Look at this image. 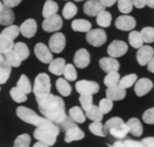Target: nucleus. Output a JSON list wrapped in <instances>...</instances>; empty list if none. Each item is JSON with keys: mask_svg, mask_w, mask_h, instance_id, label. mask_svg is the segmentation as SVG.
Masks as SVG:
<instances>
[{"mask_svg": "<svg viewBox=\"0 0 154 147\" xmlns=\"http://www.w3.org/2000/svg\"><path fill=\"white\" fill-rule=\"evenodd\" d=\"M12 65L5 58L4 55L1 54V59H0V81H1V85H4L9 79L11 72H12Z\"/></svg>", "mask_w": 154, "mask_h": 147, "instance_id": "nucleus-22", "label": "nucleus"}, {"mask_svg": "<svg viewBox=\"0 0 154 147\" xmlns=\"http://www.w3.org/2000/svg\"><path fill=\"white\" fill-rule=\"evenodd\" d=\"M117 6H118V10L122 13L128 14L132 12L134 5L132 0H118Z\"/></svg>", "mask_w": 154, "mask_h": 147, "instance_id": "nucleus-41", "label": "nucleus"}, {"mask_svg": "<svg viewBox=\"0 0 154 147\" xmlns=\"http://www.w3.org/2000/svg\"><path fill=\"white\" fill-rule=\"evenodd\" d=\"M79 101L84 110H89L93 107V96L92 94H80Z\"/></svg>", "mask_w": 154, "mask_h": 147, "instance_id": "nucleus-46", "label": "nucleus"}, {"mask_svg": "<svg viewBox=\"0 0 154 147\" xmlns=\"http://www.w3.org/2000/svg\"><path fill=\"white\" fill-rule=\"evenodd\" d=\"M143 121L147 124H154V108L147 109L143 114Z\"/></svg>", "mask_w": 154, "mask_h": 147, "instance_id": "nucleus-48", "label": "nucleus"}, {"mask_svg": "<svg viewBox=\"0 0 154 147\" xmlns=\"http://www.w3.org/2000/svg\"><path fill=\"white\" fill-rule=\"evenodd\" d=\"M20 28L18 26L10 25V26H8L7 27H5V28L2 31L0 36L6 37V38H8V39L14 40V39H16V38L18 37V35H20Z\"/></svg>", "mask_w": 154, "mask_h": 147, "instance_id": "nucleus-33", "label": "nucleus"}, {"mask_svg": "<svg viewBox=\"0 0 154 147\" xmlns=\"http://www.w3.org/2000/svg\"><path fill=\"white\" fill-rule=\"evenodd\" d=\"M59 132V128L57 126L53 128L37 127V129L34 131V136L35 139L45 144L47 146H52L55 145Z\"/></svg>", "mask_w": 154, "mask_h": 147, "instance_id": "nucleus-4", "label": "nucleus"}, {"mask_svg": "<svg viewBox=\"0 0 154 147\" xmlns=\"http://www.w3.org/2000/svg\"><path fill=\"white\" fill-rule=\"evenodd\" d=\"M14 42L13 40L8 39L6 37L0 36V51L1 54H5L10 50H12L14 48Z\"/></svg>", "mask_w": 154, "mask_h": 147, "instance_id": "nucleus-39", "label": "nucleus"}, {"mask_svg": "<svg viewBox=\"0 0 154 147\" xmlns=\"http://www.w3.org/2000/svg\"><path fill=\"white\" fill-rule=\"evenodd\" d=\"M100 66L102 71L109 73L112 72H118L120 63L115 57H103L100 60Z\"/></svg>", "mask_w": 154, "mask_h": 147, "instance_id": "nucleus-19", "label": "nucleus"}, {"mask_svg": "<svg viewBox=\"0 0 154 147\" xmlns=\"http://www.w3.org/2000/svg\"><path fill=\"white\" fill-rule=\"evenodd\" d=\"M128 51V45L125 41L116 40L113 41L108 48H107V54L115 58L121 57L123 55H125Z\"/></svg>", "mask_w": 154, "mask_h": 147, "instance_id": "nucleus-9", "label": "nucleus"}, {"mask_svg": "<svg viewBox=\"0 0 154 147\" xmlns=\"http://www.w3.org/2000/svg\"><path fill=\"white\" fill-rule=\"evenodd\" d=\"M10 95L12 100L17 103H23L27 100L26 93H24L23 91L21 89H20L18 86L12 87L10 91Z\"/></svg>", "mask_w": 154, "mask_h": 147, "instance_id": "nucleus-35", "label": "nucleus"}, {"mask_svg": "<svg viewBox=\"0 0 154 147\" xmlns=\"http://www.w3.org/2000/svg\"><path fill=\"white\" fill-rule=\"evenodd\" d=\"M145 4L150 8H154V0H145Z\"/></svg>", "mask_w": 154, "mask_h": 147, "instance_id": "nucleus-55", "label": "nucleus"}, {"mask_svg": "<svg viewBox=\"0 0 154 147\" xmlns=\"http://www.w3.org/2000/svg\"><path fill=\"white\" fill-rule=\"evenodd\" d=\"M143 40L145 43H152L154 42V27L146 26L141 30Z\"/></svg>", "mask_w": 154, "mask_h": 147, "instance_id": "nucleus-44", "label": "nucleus"}, {"mask_svg": "<svg viewBox=\"0 0 154 147\" xmlns=\"http://www.w3.org/2000/svg\"><path fill=\"white\" fill-rule=\"evenodd\" d=\"M13 50L17 54V56L20 58L21 61L26 60L29 57V54H30L29 49L26 46V44H25L24 42H21V41H19V42L15 43Z\"/></svg>", "mask_w": 154, "mask_h": 147, "instance_id": "nucleus-28", "label": "nucleus"}, {"mask_svg": "<svg viewBox=\"0 0 154 147\" xmlns=\"http://www.w3.org/2000/svg\"><path fill=\"white\" fill-rule=\"evenodd\" d=\"M16 114L18 117L22 120L23 122L29 124H32L36 127H47V128H53L57 125L53 122L49 121L48 118L41 117L36 114L35 111L29 109L23 106H20L16 109Z\"/></svg>", "mask_w": 154, "mask_h": 147, "instance_id": "nucleus-2", "label": "nucleus"}, {"mask_svg": "<svg viewBox=\"0 0 154 147\" xmlns=\"http://www.w3.org/2000/svg\"><path fill=\"white\" fill-rule=\"evenodd\" d=\"M103 113L100 109L99 107L93 105V107L85 112V115L88 119L94 122H101L103 119Z\"/></svg>", "mask_w": 154, "mask_h": 147, "instance_id": "nucleus-32", "label": "nucleus"}, {"mask_svg": "<svg viewBox=\"0 0 154 147\" xmlns=\"http://www.w3.org/2000/svg\"><path fill=\"white\" fill-rule=\"evenodd\" d=\"M153 57L154 49L152 47L149 45L142 46L140 49H138L137 53V60L141 66L147 65L148 63L152 60Z\"/></svg>", "mask_w": 154, "mask_h": 147, "instance_id": "nucleus-15", "label": "nucleus"}, {"mask_svg": "<svg viewBox=\"0 0 154 147\" xmlns=\"http://www.w3.org/2000/svg\"><path fill=\"white\" fill-rule=\"evenodd\" d=\"M2 55H4V57L6 59V61L8 62L12 67H19V66H20L21 62L22 61L17 56V54L14 52L13 49L8 51V52H6V53H5V54H2Z\"/></svg>", "mask_w": 154, "mask_h": 147, "instance_id": "nucleus-38", "label": "nucleus"}, {"mask_svg": "<svg viewBox=\"0 0 154 147\" xmlns=\"http://www.w3.org/2000/svg\"><path fill=\"white\" fill-rule=\"evenodd\" d=\"M20 33L26 38H32L35 36L37 31V23L34 19H27L20 26Z\"/></svg>", "mask_w": 154, "mask_h": 147, "instance_id": "nucleus-18", "label": "nucleus"}, {"mask_svg": "<svg viewBox=\"0 0 154 147\" xmlns=\"http://www.w3.org/2000/svg\"><path fill=\"white\" fill-rule=\"evenodd\" d=\"M77 12H78V7L76 6V5H74V3L72 2H68L64 5L62 14L65 20H71L76 16Z\"/></svg>", "mask_w": 154, "mask_h": 147, "instance_id": "nucleus-34", "label": "nucleus"}, {"mask_svg": "<svg viewBox=\"0 0 154 147\" xmlns=\"http://www.w3.org/2000/svg\"><path fill=\"white\" fill-rule=\"evenodd\" d=\"M87 42L94 47H101L107 41L106 32L101 28H96L90 30L86 34Z\"/></svg>", "mask_w": 154, "mask_h": 147, "instance_id": "nucleus-7", "label": "nucleus"}, {"mask_svg": "<svg viewBox=\"0 0 154 147\" xmlns=\"http://www.w3.org/2000/svg\"><path fill=\"white\" fill-rule=\"evenodd\" d=\"M17 86H18L20 89H21L24 93H26V94L30 93L32 92V90H33L32 86H31V83H30L28 78H27L26 75H24V74L21 75V77L20 78V79L18 80V82H17Z\"/></svg>", "mask_w": 154, "mask_h": 147, "instance_id": "nucleus-37", "label": "nucleus"}, {"mask_svg": "<svg viewBox=\"0 0 154 147\" xmlns=\"http://www.w3.org/2000/svg\"><path fill=\"white\" fill-rule=\"evenodd\" d=\"M127 125L130 130V133L135 136H142L143 129L142 123L137 118H131L128 122Z\"/></svg>", "mask_w": 154, "mask_h": 147, "instance_id": "nucleus-25", "label": "nucleus"}, {"mask_svg": "<svg viewBox=\"0 0 154 147\" xmlns=\"http://www.w3.org/2000/svg\"><path fill=\"white\" fill-rule=\"evenodd\" d=\"M58 5L53 1V0H47L43 5V9H42V16L46 19L48 17H51L55 14H57V12H58Z\"/></svg>", "mask_w": 154, "mask_h": 147, "instance_id": "nucleus-26", "label": "nucleus"}, {"mask_svg": "<svg viewBox=\"0 0 154 147\" xmlns=\"http://www.w3.org/2000/svg\"><path fill=\"white\" fill-rule=\"evenodd\" d=\"M141 142H142L143 146L154 147V137H152V136L145 137V138L143 139Z\"/></svg>", "mask_w": 154, "mask_h": 147, "instance_id": "nucleus-51", "label": "nucleus"}, {"mask_svg": "<svg viewBox=\"0 0 154 147\" xmlns=\"http://www.w3.org/2000/svg\"><path fill=\"white\" fill-rule=\"evenodd\" d=\"M132 2H133L134 6L137 7V9H142L146 5L145 0H132Z\"/></svg>", "mask_w": 154, "mask_h": 147, "instance_id": "nucleus-52", "label": "nucleus"}, {"mask_svg": "<svg viewBox=\"0 0 154 147\" xmlns=\"http://www.w3.org/2000/svg\"><path fill=\"white\" fill-rule=\"evenodd\" d=\"M76 91L79 94H95L99 92L100 86L97 82L89 80H79L75 85Z\"/></svg>", "mask_w": 154, "mask_h": 147, "instance_id": "nucleus-8", "label": "nucleus"}, {"mask_svg": "<svg viewBox=\"0 0 154 147\" xmlns=\"http://www.w3.org/2000/svg\"><path fill=\"white\" fill-rule=\"evenodd\" d=\"M61 125L63 129L65 130L64 141L66 143H71L73 141H79L85 137V133L76 124V122H74L71 117L67 116V118Z\"/></svg>", "mask_w": 154, "mask_h": 147, "instance_id": "nucleus-5", "label": "nucleus"}, {"mask_svg": "<svg viewBox=\"0 0 154 147\" xmlns=\"http://www.w3.org/2000/svg\"><path fill=\"white\" fill-rule=\"evenodd\" d=\"M112 15L107 11H102L100 14H98L96 19V23L100 27H108L111 25Z\"/></svg>", "mask_w": 154, "mask_h": 147, "instance_id": "nucleus-31", "label": "nucleus"}, {"mask_svg": "<svg viewBox=\"0 0 154 147\" xmlns=\"http://www.w3.org/2000/svg\"><path fill=\"white\" fill-rule=\"evenodd\" d=\"M129 42L134 49H140L143 46V40L141 33L137 31H131L129 35Z\"/></svg>", "mask_w": 154, "mask_h": 147, "instance_id": "nucleus-29", "label": "nucleus"}, {"mask_svg": "<svg viewBox=\"0 0 154 147\" xmlns=\"http://www.w3.org/2000/svg\"><path fill=\"white\" fill-rule=\"evenodd\" d=\"M49 49L44 43L39 42L35 47V54L36 57L43 63H50L53 61V55Z\"/></svg>", "mask_w": 154, "mask_h": 147, "instance_id": "nucleus-13", "label": "nucleus"}, {"mask_svg": "<svg viewBox=\"0 0 154 147\" xmlns=\"http://www.w3.org/2000/svg\"><path fill=\"white\" fill-rule=\"evenodd\" d=\"M74 1H76V2H81V1H84V0H74Z\"/></svg>", "mask_w": 154, "mask_h": 147, "instance_id": "nucleus-57", "label": "nucleus"}, {"mask_svg": "<svg viewBox=\"0 0 154 147\" xmlns=\"http://www.w3.org/2000/svg\"><path fill=\"white\" fill-rule=\"evenodd\" d=\"M143 146L142 142L135 141L131 139H126L123 140V147H141Z\"/></svg>", "mask_w": 154, "mask_h": 147, "instance_id": "nucleus-49", "label": "nucleus"}, {"mask_svg": "<svg viewBox=\"0 0 154 147\" xmlns=\"http://www.w3.org/2000/svg\"><path fill=\"white\" fill-rule=\"evenodd\" d=\"M40 112L44 117L56 124H62L67 118L63 100L52 93L36 99Z\"/></svg>", "mask_w": 154, "mask_h": 147, "instance_id": "nucleus-1", "label": "nucleus"}, {"mask_svg": "<svg viewBox=\"0 0 154 147\" xmlns=\"http://www.w3.org/2000/svg\"><path fill=\"white\" fill-rule=\"evenodd\" d=\"M31 143V138L28 134H22L20 135L14 141L13 146L14 147H28Z\"/></svg>", "mask_w": 154, "mask_h": 147, "instance_id": "nucleus-45", "label": "nucleus"}, {"mask_svg": "<svg viewBox=\"0 0 154 147\" xmlns=\"http://www.w3.org/2000/svg\"><path fill=\"white\" fill-rule=\"evenodd\" d=\"M90 59V54L87 51V49H80L75 53L73 61L76 67L79 69H85L89 65Z\"/></svg>", "mask_w": 154, "mask_h": 147, "instance_id": "nucleus-17", "label": "nucleus"}, {"mask_svg": "<svg viewBox=\"0 0 154 147\" xmlns=\"http://www.w3.org/2000/svg\"><path fill=\"white\" fill-rule=\"evenodd\" d=\"M104 130L106 135H109L116 139H123L130 132L127 123L120 117H112L105 123Z\"/></svg>", "mask_w": 154, "mask_h": 147, "instance_id": "nucleus-3", "label": "nucleus"}, {"mask_svg": "<svg viewBox=\"0 0 154 147\" xmlns=\"http://www.w3.org/2000/svg\"><path fill=\"white\" fill-rule=\"evenodd\" d=\"M106 94H107V98L112 100L113 101L122 100L126 96V89L122 87L118 84L115 86L107 87Z\"/></svg>", "mask_w": 154, "mask_h": 147, "instance_id": "nucleus-20", "label": "nucleus"}, {"mask_svg": "<svg viewBox=\"0 0 154 147\" xmlns=\"http://www.w3.org/2000/svg\"><path fill=\"white\" fill-rule=\"evenodd\" d=\"M65 65H66L65 60L63 58L58 57V58L53 59V61L49 63L48 71L54 75L61 76V75H63Z\"/></svg>", "mask_w": 154, "mask_h": 147, "instance_id": "nucleus-23", "label": "nucleus"}, {"mask_svg": "<svg viewBox=\"0 0 154 147\" xmlns=\"http://www.w3.org/2000/svg\"><path fill=\"white\" fill-rule=\"evenodd\" d=\"M120 82V74L118 72H112L106 75L104 78V84L107 87L115 86L118 85Z\"/></svg>", "mask_w": 154, "mask_h": 147, "instance_id": "nucleus-36", "label": "nucleus"}, {"mask_svg": "<svg viewBox=\"0 0 154 147\" xmlns=\"http://www.w3.org/2000/svg\"><path fill=\"white\" fill-rule=\"evenodd\" d=\"M34 146H35V147H46L47 145H46L45 144L42 143L41 141H38L37 143H35V144L34 145Z\"/></svg>", "mask_w": 154, "mask_h": 147, "instance_id": "nucleus-56", "label": "nucleus"}, {"mask_svg": "<svg viewBox=\"0 0 154 147\" xmlns=\"http://www.w3.org/2000/svg\"><path fill=\"white\" fill-rule=\"evenodd\" d=\"M14 21V13L12 11V8L5 6L3 3H1L0 6V23L2 26H10Z\"/></svg>", "mask_w": 154, "mask_h": 147, "instance_id": "nucleus-21", "label": "nucleus"}, {"mask_svg": "<svg viewBox=\"0 0 154 147\" xmlns=\"http://www.w3.org/2000/svg\"><path fill=\"white\" fill-rule=\"evenodd\" d=\"M115 26L117 29L122 31H131L136 27L137 21L132 16L125 14V15L119 16L116 20Z\"/></svg>", "mask_w": 154, "mask_h": 147, "instance_id": "nucleus-14", "label": "nucleus"}, {"mask_svg": "<svg viewBox=\"0 0 154 147\" xmlns=\"http://www.w3.org/2000/svg\"><path fill=\"white\" fill-rule=\"evenodd\" d=\"M118 0H100V2L106 6V7H111L113 6Z\"/></svg>", "mask_w": 154, "mask_h": 147, "instance_id": "nucleus-53", "label": "nucleus"}, {"mask_svg": "<svg viewBox=\"0 0 154 147\" xmlns=\"http://www.w3.org/2000/svg\"><path fill=\"white\" fill-rule=\"evenodd\" d=\"M88 129L95 136H106L105 130H104V126L100 122H94L93 123H91Z\"/></svg>", "mask_w": 154, "mask_h": 147, "instance_id": "nucleus-43", "label": "nucleus"}, {"mask_svg": "<svg viewBox=\"0 0 154 147\" xmlns=\"http://www.w3.org/2000/svg\"><path fill=\"white\" fill-rule=\"evenodd\" d=\"M99 108H100V109L101 110V112L104 115L108 114L110 111L112 110V109H113V100H110V99H108L107 97L106 99H102L100 101Z\"/></svg>", "mask_w": 154, "mask_h": 147, "instance_id": "nucleus-47", "label": "nucleus"}, {"mask_svg": "<svg viewBox=\"0 0 154 147\" xmlns=\"http://www.w3.org/2000/svg\"><path fill=\"white\" fill-rule=\"evenodd\" d=\"M56 87L60 94L64 97L70 96L71 93V86L67 81V79L64 78H58L56 82Z\"/></svg>", "mask_w": 154, "mask_h": 147, "instance_id": "nucleus-27", "label": "nucleus"}, {"mask_svg": "<svg viewBox=\"0 0 154 147\" xmlns=\"http://www.w3.org/2000/svg\"><path fill=\"white\" fill-rule=\"evenodd\" d=\"M137 76L136 74H129L124 76L122 79H120L119 85L122 87L127 89L133 86L137 82Z\"/></svg>", "mask_w": 154, "mask_h": 147, "instance_id": "nucleus-40", "label": "nucleus"}, {"mask_svg": "<svg viewBox=\"0 0 154 147\" xmlns=\"http://www.w3.org/2000/svg\"><path fill=\"white\" fill-rule=\"evenodd\" d=\"M105 5L100 0H88L84 5V12L90 17H97L102 11L105 10Z\"/></svg>", "mask_w": 154, "mask_h": 147, "instance_id": "nucleus-12", "label": "nucleus"}, {"mask_svg": "<svg viewBox=\"0 0 154 147\" xmlns=\"http://www.w3.org/2000/svg\"><path fill=\"white\" fill-rule=\"evenodd\" d=\"M65 44H66V39L64 35L62 33H55L48 41L49 49H51L52 52L56 54L61 53L65 48Z\"/></svg>", "mask_w": 154, "mask_h": 147, "instance_id": "nucleus-11", "label": "nucleus"}, {"mask_svg": "<svg viewBox=\"0 0 154 147\" xmlns=\"http://www.w3.org/2000/svg\"><path fill=\"white\" fill-rule=\"evenodd\" d=\"M152 87H153V83L151 79L143 78L136 82L134 90L138 97H143L145 94H147L152 89Z\"/></svg>", "mask_w": 154, "mask_h": 147, "instance_id": "nucleus-16", "label": "nucleus"}, {"mask_svg": "<svg viewBox=\"0 0 154 147\" xmlns=\"http://www.w3.org/2000/svg\"><path fill=\"white\" fill-rule=\"evenodd\" d=\"M63 76L65 79H67L68 81H75L78 78L75 66L71 63L66 64L64 68V72H63Z\"/></svg>", "mask_w": 154, "mask_h": 147, "instance_id": "nucleus-42", "label": "nucleus"}, {"mask_svg": "<svg viewBox=\"0 0 154 147\" xmlns=\"http://www.w3.org/2000/svg\"><path fill=\"white\" fill-rule=\"evenodd\" d=\"M69 115L71 119L76 123H83L85 122V116L86 115L83 113V110L78 106L71 108L69 110Z\"/></svg>", "mask_w": 154, "mask_h": 147, "instance_id": "nucleus-30", "label": "nucleus"}, {"mask_svg": "<svg viewBox=\"0 0 154 147\" xmlns=\"http://www.w3.org/2000/svg\"><path fill=\"white\" fill-rule=\"evenodd\" d=\"M71 28L76 32H81V33H87L91 30L92 24L90 21L86 20H74L71 22Z\"/></svg>", "mask_w": 154, "mask_h": 147, "instance_id": "nucleus-24", "label": "nucleus"}, {"mask_svg": "<svg viewBox=\"0 0 154 147\" xmlns=\"http://www.w3.org/2000/svg\"><path fill=\"white\" fill-rule=\"evenodd\" d=\"M51 83L50 78L46 73H40L36 76L34 84V94L36 99L42 98L50 93Z\"/></svg>", "mask_w": 154, "mask_h": 147, "instance_id": "nucleus-6", "label": "nucleus"}, {"mask_svg": "<svg viewBox=\"0 0 154 147\" xmlns=\"http://www.w3.org/2000/svg\"><path fill=\"white\" fill-rule=\"evenodd\" d=\"M62 27H63V20L58 14H55L51 17L46 18L42 22V29L48 33L59 31Z\"/></svg>", "mask_w": 154, "mask_h": 147, "instance_id": "nucleus-10", "label": "nucleus"}, {"mask_svg": "<svg viewBox=\"0 0 154 147\" xmlns=\"http://www.w3.org/2000/svg\"><path fill=\"white\" fill-rule=\"evenodd\" d=\"M147 69L149 72H151L152 73H154V57L152 58V60L148 63L147 64Z\"/></svg>", "mask_w": 154, "mask_h": 147, "instance_id": "nucleus-54", "label": "nucleus"}, {"mask_svg": "<svg viewBox=\"0 0 154 147\" xmlns=\"http://www.w3.org/2000/svg\"><path fill=\"white\" fill-rule=\"evenodd\" d=\"M21 1L22 0H2V3L9 8H13L16 7L18 5H20Z\"/></svg>", "mask_w": 154, "mask_h": 147, "instance_id": "nucleus-50", "label": "nucleus"}]
</instances>
